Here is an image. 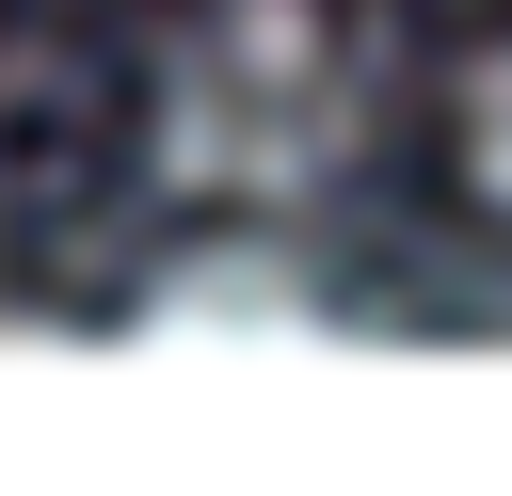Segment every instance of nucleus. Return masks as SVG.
Listing matches in <instances>:
<instances>
[{"mask_svg":"<svg viewBox=\"0 0 512 496\" xmlns=\"http://www.w3.org/2000/svg\"><path fill=\"white\" fill-rule=\"evenodd\" d=\"M128 320L192 336V352H304V336H336V272L304 240H272V208H224V240H176Z\"/></svg>","mask_w":512,"mask_h":496,"instance_id":"f03ea898","label":"nucleus"},{"mask_svg":"<svg viewBox=\"0 0 512 496\" xmlns=\"http://www.w3.org/2000/svg\"><path fill=\"white\" fill-rule=\"evenodd\" d=\"M368 144V48L320 0H192L144 80V160L192 208H304Z\"/></svg>","mask_w":512,"mask_h":496,"instance_id":"f257e3e1","label":"nucleus"},{"mask_svg":"<svg viewBox=\"0 0 512 496\" xmlns=\"http://www.w3.org/2000/svg\"><path fill=\"white\" fill-rule=\"evenodd\" d=\"M448 128H464V192H480V208L512 224V32H496V48L464 64V112H448Z\"/></svg>","mask_w":512,"mask_h":496,"instance_id":"7ed1b4c3","label":"nucleus"}]
</instances>
